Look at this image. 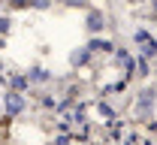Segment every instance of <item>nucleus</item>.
<instances>
[{"label":"nucleus","instance_id":"7","mask_svg":"<svg viewBox=\"0 0 157 145\" xmlns=\"http://www.w3.org/2000/svg\"><path fill=\"white\" fill-rule=\"evenodd\" d=\"M88 55H91L88 48H85V52H76V55H73V63H85V61H88Z\"/></svg>","mask_w":157,"mask_h":145},{"label":"nucleus","instance_id":"12","mask_svg":"<svg viewBox=\"0 0 157 145\" xmlns=\"http://www.w3.org/2000/svg\"><path fill=\"white\" fill-rule=\"evenodd\" d=\"M0 82H3V79H0Z\"/></svg>","mask_w":157,"mask_h":145},{"label":"nucleus","instance_id":"9","mask_svg":"<svg viewBox=\"0 0 157 145\" xmlns=\"http://www.w3.org/2000/svg\"><path fill=\"white\" fill-rule=\"evenodd\" d=\"M100 115H106V118H112L115 112H112V109H109V106H106V103H100Z\"/></svg>","mask_w":157,"mask_h":145},{"label":"nucleus","instance_id":"4","mask_svg":"<svg viewBox=\"0 0 157 145\" xmlns=\"http://www.w3.org/2000/svg\"><path fill=\"white\" fill-rule=\"evenodd\" d=\"M139 97H142V100H139V112H145V109H148V103H154V91H142Z\"/></svg>","mask_w":157,"mask_h":145},{"label":"nucleus","instance_id":"10","mask_svg":"<svg viewBox=\"0 0 157 145\" xmlns=\"http://www.w3.org/2000/svg\"><path fill=\"white\" fill-rule=\"evenodd\" d=\"M133 40H136V42H145V40H148V30H136V36H133Z\"/></svg>","mask_w":157,"mask_h":145},{"label":"nucleus","instance_id":"1","mask_svg":"<svg viewBox=\"0 0 157 145\" xmlns=\"http://www.w3.org/2000/svg\"><path fill=\"white\" fill-rule=\"evenodd\" d=\"M3 106H6V112H9V115H18L21 109H24V97H21L18 91H12V94H6V97H3Z\"/></svg>","mask_w":157,"mask_h":145},{"label":"nucleus","instance_id":"11","mask_svg":"<svg viewBox=\"0 0 157 145\" xmlns=\"http://www.w3.org/2000/svg\"><path fill=\"white\" fill-rule=\"evenodd\" d=\"M0 33H9V18H0Z\"/></svg>","mask_w":157,"mask_h":145},{"label":"nucleus","instance_id":"5","mask_svg":"<svg viewBox=\"0 0 157 145\" xmlns=\"http://www.w3.org/2000/svg\"><path fill=\"white\" fill-rule=\"evenodd\" d=\"M103 24H106V21H103V15H91V18H88V30H91V33H97Z\"/></svg>","mask_w":157,"mask_h":145},{"label":"nucleus","instance_id":"6","mask_svg":"<svg viewBox=\"0 0 157 145\" xmlns=\"http://www.w3.org/2000/svg\"><path fill=\"white\" fill-rule=\"evenodd\" d=\"M142 52H145V58H157V40H151V36H148Z\"/></svg>","mask_w":157,"mask_h":145},{"label":"nucleus","instance_id":"8","mask_svg":"<svg viewBox=\"0 0 157 145\" xmlns=\"http://www.w3.org/2000/svg\"><path fill=\"white\" fill-rule=\"evenodd\" d=\"M24 85H27V76H15V79H12V88H15V91H21Z\"/></svg>","mask_w":157,"mask_h":145},{"label":"nucleus","instance_id":"2","mask_svg":"<svg viewBox=\"0 0 157 145\" xmlns=\"http://www.w3.org/2000/svg\"><path fill=\"white\" fill-rule=\"evenodd\" d=\"M52 76H48V70H42V67H33L30 73H27V82H36V85H42V82H48Z\"/></svg>","mask_w":157,"mask_h":145},{"label":"nucleus","instance_id":"3","mask_svg":"<svg viewBox=\"0 0 157 145\" xmlns=\"http://www.w3.org/2000/svg\"><path fill=\"white\" fill-rule=\"evenodd\" d=\"M112 48H115V45L109 40H91L88 42V52H112Z\"/></svg>","mask_w":157,"mask_h":145}]
</instances>
